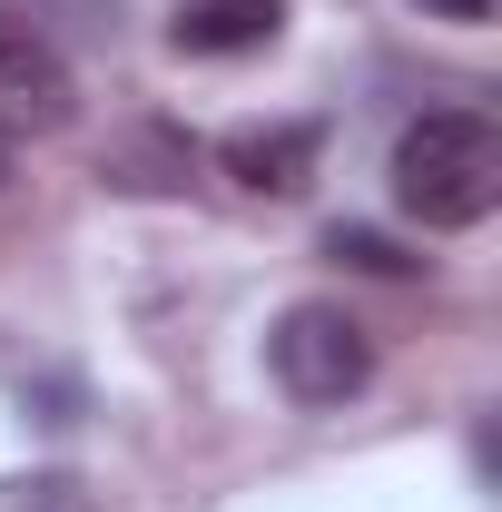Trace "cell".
<instances>
[{
    "label": "cell",
    "instance_id": "6da1fadb",
    "mask_svg": "<svg viewBox=\"0 0 502 512\" xmlns=\"http://www.w3.org/2000/svg\"><path fill=\"white\" fill-rule=\"evenodd\" d=\"M394 207L434 237H463L502 207V128L483 109H424L394 138Z\"/></svg>",
    "mask_w": 502,
    "mask_h": 512
},
{
    "label": "cell",
    "instance_id": "7a4b0ae2",
    "mask_svg": "<svg viewBox=\"0 0 502 512\" xmlns=\"http://www.w3.org/2000/svg\"><path fill=\"white\" fill-rule=\"evenodd\" d=\"M266 375L286 404H306V414H335V404H355L365 384H375V335L345 316V306H286V316L266 325Z\"/></svg>",
    "mask_w": 502,
    "mask_h": 512
},
{
    "label": "cell",
    "instance_id": "3957f363",
    "mask_svg": "<svg viewBox=\"0 0 502 512\" xmlns=\"http://www.w3.org/2000/svg\"><path fill=\"white\" fill-rule=\"evenodd\" d=\"M69 119H79V69H69V50L30 10L0 0V128L10 138H60Z\"/></svg>",
    "mask_w": 502,
    "mask_h": 512
},
{
    "label": "cell",
    "instance_id": "277c9868",
    "mask_svg": "<svg viewBox=\"0 0 502 512\" xmlns=\"http://www.w3.org/2000/svg\"><path fill=\"white\" fill-rule=\"evenodd\" d=\"M315 158H325V128L315 119H266V128H227L217 138V168L256 197H306Z\"/></svg>",
    "mask_w": 502,
    "mask_h": 512
},
{
    "label": "cell",
    "instance_id": "5b68a950",
    "mask_svg": "<svg viewBox=\"0 0 502 512\" xmlns=\"http://www.w3.org/2000/svg\"><path fill=\"white\" fill-rule=\"evenodd\" d=\"M276 30H286V0H178V20H168L178 60H247Z\"/></svg>",
    "mask_w": 502,
    "mask_h": 512
},
{
    "label": "cell",
    "instance_id": "8992f818",
    "mask_svg": "<svg viewBox=\"0 0 502 512\" xmlns=\"http://www.w3.org/2000/svg\"><path fill=\"white\" fill-rule=\"evenodd\" d=\"M0 512H99V493L79 473H10L0 483Z\"/></svg>",
    "mask_w": 502,
    "mask_h": 512
},
{
    "label": "cell",
    "instance_id": "52a82bcc",
    "mask_svg": "<svg viewBox=\"0 0 502 512\" xmlns=\"http://www.w3.org/2000/svg\"><path fill=\"white\" fill-rule=\"evenodd\" d=\"M30 20H40V30H50V40H109V30H119V0H30Z\"/></svg>",
    "mask_w": 502,
    "mask_h": 512
},
{
    "label": "cell",
    "instance_id": "ba28073f",
    "mask_svg": "<svg viewBox=\"0 0 502 512\" xmlns=\"http://www.w3.org/2000/svg\"><path fill=\"white\" fill-rule=\"evenodd\" d=\"M325 256H345V266H365V276H414V256L394 247V237H375V227H335Z\"/></svg>",
    "mask_w": 502,
    "mask_h": 512
},
{
    "label": "cell",
    "instance_id": "9c48e42d",
    "mask_svg": "<svg viewBox=\"0 0 502 512\" xmlns=\"http://www.w3.org/2000/svg\"><path fill=\"white\" fill-rule=\"evenodd\" d=\"M434 20H493V0H424Z\"/></svg>",
    "mask_w": 502,
    "mask_h": 512
}]
</instances>
